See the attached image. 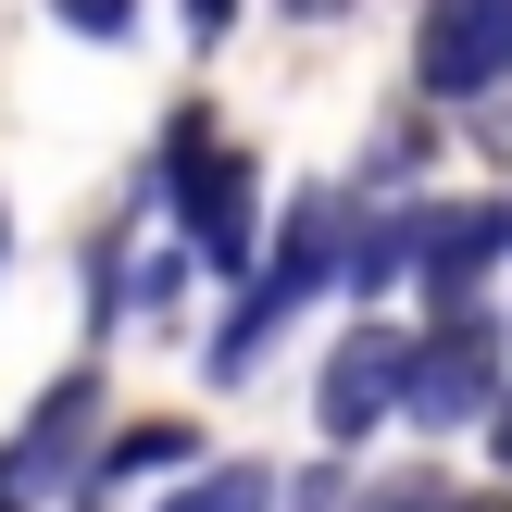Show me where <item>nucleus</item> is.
Segmentation results:
<instances>
[{
	"label": "nucleus",
	"mask_w": 512,
	"mask_h": 512,
	"mask_svg": "<svg viewBox=\"0 0 512 512\" xmlns=\"http://www.w3.org/2000/svg\"><path fill=\"white\" fill-rule=\"evenodd\" d=\"M150 200L188 225V250H200L213 275H250V238H263V175H250V150H225L200 113L163 125V175H150Z\"/></svg>",
	"instance_id": "nucleus-1"
},
{
	"label": "nucleus",
	"mask_w": 512,
	"mask_h": 512,
	"mask_svg": "<svg viewBox=\"0 0 512 512\" xmlns=\"http://www.w3.org/2000/svg\"><path fill=\"white\" fill-rule=\"evenodd\" d=\"M500 325H488V300L475 313H438V338H413V400L400 413L425 425V438H450V425H488L500 413Z\"/></svg>",
	"instance_id": "nucleus-2"
},
{
	"label": "nucleus",
	"mask_w": 512,
	"mask_h": 512,
	"mask_svg": "<svg viewBox=\"0 0 512 512\" xmlns=\"http://www.w3.org/2000/svg\"><path fill=\"white\" fill-rule=\"evenodd\" d=\"M413 88L438 100V113L500 100L512 88V0H425V25H413Z\"/></svg>",
	"instance_id": "nucleus-3"
},
{
	"label": "nucleus",
	"mask_w": 512,
	"mask_h": 512,
	"mask_svg": "<svg viewBox=\"0 0 512 512\" xmlns=\"http://www.w3.org/2000/svg\"><path fill=\"white\" fill-rule=\"evenodd\" d=\"M88 425H100V375H63V388L13 425V450H0V512H38L50 488L63 500L88 488Z\"/></svg>",
	"instance_id": "nucleus-4"
},
{
	"label": "nucleus",
	"mask_w": 512,
	"mask_h": 512,
	"mask_svg": "<svg viewBox=\"0 0 512 512\" xmlns=\"http://www.w3.org/2000/svg\"><path fill=\"white\" fill-rule=\"evenodd\" d=\"M413 400V338H388V325H350L338 350H325V388H313V425L338 450H363L375 425Z\"/></svg>",
	"instance_id": "nucleus-5"
},
{
	"label": "nucleus",
	"mask_w": 512,
	"mask_h": 512,
	"mask_svg": "<svg viewBox=\"0 0 512 512\" xmlns=\"http://www.w3.org/2000/svg\"><path fill=\"white\" fill-rule=\"evenodd\" d=\"M500 250H512V200H450V213H425L413 288L438 300V313H475V300H488V275H500Z\"/></svg>",
	"instance_id": "nucleus-6"
},
{
	"label": "nucleus",
	"mask_w": 512,
	"mask_h": 512,
	"mask_svg": "<svg viewBox=\"0 0 512 512\" xmlns=\"http://www.w3.org/2000/svg\"><path fill=\"white\" fill-rule=\"evenodd\" d=\"M300 300H313V288H300L288 263H263V275H238V313L213 325V388H225V375H250V363H263V338H275V325L300 313Z\"/></svg>",
	"instance_id": "nucleus-7"
},
{
	"label": "nucleus",
	"mask_w": 512,
	"mask_h": 512,
	"mask_svg": "<svg viewBox=\"0 0 512 512\" xmlns=\"http://www.w3.org/2000/svg\"><path fill=\"white\" fill-rule=\"evenodd\" d=\"M175 463H188V425H138V438H113V450L88 463V488H75V512H100V500L125 488V475H175Z\"/></svg>",
	"instance_id": "nucleus-8"
},
{
	"label": "nucleus",
	"mask_w": 512,
	"mask_h": 512,
	"mask_svg": "<svg viewBox=\"0 0 512 512\" xmlns=\"http://www.w3.org/2000/svg\"><path fill=\"white\" fill-rule=\"evenodd\" d=\"M275 488H288V475H263V463H200L163 512H275Z\"/></svg>",
	"instance_id": "nucleus-9"
},
{
	"label": "nucleus",
	"mask_w": 512,
	"mask_h": 512,
	"mask_svg": "<svg viewBox=\"0 0 512 512\" xmlns=\"http://www.w3.org/2000/svg\"><path fill=\"white\" fill-rule=\"evenodd\" d=\"M50 25H75V38H125L138 0H50Z\"/></svg>",
	"instance_id": "nucleus-10"
},
{
	"label": "nucleus",
	"mask_w": 512,
	"mask_h": 512,
	"mask_svg": "<svg viewBox=\"0 0 512 512\" xmlns=\"http://www.w3.org/2000/svg\"><path fill=\"white\" fill-rule=\"evenodd\" d=\"M363 512H438V488H425V475H388V488H375Z\"/></svg>",
	"instance_id": "nucleus-11"
},
{
	"label": "nucleus",
	"mask_w": 512,
	"mask_h": 512,
	"mask_svg": "<svg viewBox=\"0 0 512 512\" xmlns=\"http://www.w3.org/2000/svg\"><path fill=\"white\" fill-rule=\"evenodd\" d=\"M225 25H238V0H188V38H200V50H213Z\"/></svg>",
	"instance_id": "nucleus-12"
},
{
	"label": "nucleus",
	"mask_w": 512,
	"mask_h": 512,
	"mask_svg": "<svg viewBox=\"0 0 512 512\" xmlns=\"http://www.w3.org/2000/svg\"><path fill=\"white\" fill-rule=\"evenodd\" d=\"M488 450H500V475H512V388H500V413H488Z\"/></svg>",
	"instance_id": "nucleus-13"
},
{
	"label": "nucleus",
	"mask_w": 512,
	"mask_h": 512,
	"mask_svg": "<svg viewBox=\"0 0 512 512\" xmlns=\"http://www.w3.org/2000/svg\"><path fill=\"white\" fill-rule=\"evenodd\" d=\"M288 13H300V25H338V13H350V0H288Z\"/></svg>",
	"instance_id": "nucleus-14"
},
{
	"label": "nucleus",
	"mask_w": 512,
	"mask_h": 512,
	"mask_svg": "<svg viewBox=\"0 0 512 512\" xmlns=\"http://www.w3.org/2000/svg\"><path fill=\"white\" fill-rule=\"evenodd\" d=\"M0 263H13V225H0Z\"/></svg>",
	"instance_id": "nucleus-15"
},
{
	"label": "nucleus",
	"mask_w": 512,
	"mask_h": 512,
	"mask_svg": "<svg viewBox=\"0 0 512 512\" xmlns=\"http://www.w3.org/2000/svg\"><path fill=\"white\" fill-rule=\"evenodd\" d=\"M463 512H500V500H463Z\"/></svg>",
	"instance_id": "nucleus-16"
}]
</instances>
